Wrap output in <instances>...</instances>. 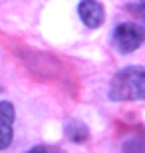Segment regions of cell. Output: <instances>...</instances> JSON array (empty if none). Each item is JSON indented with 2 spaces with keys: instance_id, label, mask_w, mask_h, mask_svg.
I'll return each mask as SVG.
<instances>
[{
  "instance_id": "obj_3",
  "label": "cell",
  "mask_w": 145,
  "mask_h": 153,
  "mask_svg": "<svg viewBox=\"0 0 145 153\" xmlns=\"http://www.w3.org/2000/svg\"><path fill=\"white\" fill-rule=\"evenodd\" d=\"M78 14L88 28H97L103 22V6L97 0H82L78 6Z\"/></svg>"
},
{
  "instance_id": "obj_2",
  "label": "cell",
  "mask_w": 145,
  "mask_h": 153,
  "mask_svg": "<svg viewBox=\"0 0 145 153\" xmlns=\"http://www.w3.org/2000/svg\"><path fill=\"white\" fill-rule=\"evenodd\" d=\"M145 42V28H141L135 22H123L113 32V46L121 54L135 52Z\"/></svg>"
},
{
  "instance_id": "obj_1",
  "label": "cell",
  "mask_w": 145,
  "mask_h": 153,
  "mask_svg": "<svg viewBox=\"0 0 145 153\" xmlns=\"http://www.w3.org/2000/svg\"><path fill=\"white\" fill-rule=\"evenodd\" d=\"M109 97L113 102H137L145 100V68L129 66L119 70L112 79Z\"/></svg>"
},
{
  "instance_id": "obj_4",
  "label": "cell",
  "mask_w": 145,
  "mask_h": 153,
  "mask_svg": "<svg viewBox=\"0 0 145 153\" xmlns=\"http://www.w3.org/2000/svg\"><path fill=\"white\" fill-rule=\"evenodd\" d=\"M14 105L10 102H0V149H6L12 141Z\"/></svg>"
},
{
  "instance_id": "obj_5",
  "label": "cell",
  "mask_w": 145,
  "mask_h": 153,
  "mask_svg": "<svg viewBox=\"0 0 145 153\" xmlns=\"http://www.w3.org/2000/svg\"><path fill=\"white\" fill-rule=\"evenodd\" d=\"M129 10L135 12V14L141 18V22L145 24V4H141V2H139V6H129Z\"/></svg>"
},
{
  "instance_id": "obj_7",
  "label": "cell",
  "mask_w": 145,
  "mask_h": 153,
  "mask_svg": "<svg viewBox=\"0 0 145 153\" xmlns=\"http://www.w3.org/2000/svg\"><path fill=\"white\" fill-rule=\"evenodd\" d=\"M139 2H141V4H145V0H139Z\"/></svg>"
},
{
  "instance_id": "obj_6",
  "label": "cell",
  "mask_w": 145,
  "mask_h": 153,
  "mask_svg": "<svg viewBox=\"0 0 145 153\" xmlns=\"http://www.w3.org/2000/svg\"><path fill=\"white\" fill-rule=\"evenodd\" d=\"M26 153H48L44 147H34V149H30V151H26Z\"/></svg>"
}]
</instances>
